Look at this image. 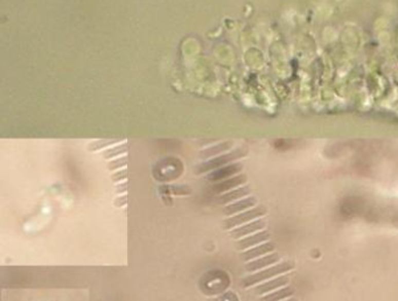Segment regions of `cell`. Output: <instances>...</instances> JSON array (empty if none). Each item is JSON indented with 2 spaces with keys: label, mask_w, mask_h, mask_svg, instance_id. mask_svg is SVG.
<instances>
[{
  "label": "cell",
  "mask_w": 398,
  "mask_h": 301,
  "mask_svg": "<svg viewBox=\"0 0 398 301\" xmlns=\"http://www.w3.org/2000/svg\"><path fill=\"white\" fill-rule=\"evenodd\" d=\"M278 260H279L278 255H276V253H274V255L263 257L262 259H257V260L251 261V263H249L248 265L245 266V269H246V271H249V272H252V271H256V270L265 268V266H267V265L275 264Z\"/></svg>",
  "instance_id": "8fae6325"
},
{
  "label": "cell",
  "mask_w": 398,
  "mask_h": 301,
  "mask_svg": "<svg viewBox=\"0 0 398 301\" xmlns=\"http://www.w3.org/2000/svg\"><path fill=\"white\" fill-rule=\"evenodd\" d=\"M126 144H123V145H119V146H116V147H112L110 149L105 150L104 153H103V157H104L105 159H111L114 157H117V156H120L122 153H126Z\"/></svg>",
  "instance_id": "e0dca14e"
},
{
  "label": "cell",
  "mask_w": 398,
  "mask_h": 301,
  "mask_svg": "<svg viewBox=\"0 0 398 301\" xmlns=\"http://www.w3.org/2000/svg\"><path fill=\"white\" fill-rule=\"evenodd\" d=\"M242 168H243V166H242L241 163H232V165L223 166L221 167V168L215 170L214 172H211L210 174L207 175V180L211 182L222 181V180L229 179L230 176L237 174L239 172L242 171Z\"/></svg>",
  "instance_id": "5b68a950"
},
{
  "label": "cell",
  "mask_w": 398,
  "mask_h": 301,
  "mask_svg": "<svg viewBox=\"0 0 398 301\" xmlns=\"http://www.w3.org/2000/svg\"><path fill=\"white\" fill-rule=\"evenodd\" d=\"M292 293H293V290L291 287H285L283 290H279L275 292V293H271L269 295L264 296V298H262V301H280L285 298H287L290 295H292Z\"/></svg>",
  "instance_id": "2e32d148"
},
{
  "label": "cell",
  "mask_w": 398,
  "mask_h": 301,
  "mask_svg": "<svg viewBox=\"0 0 398 301\" xmlns=\"http://www.w3.org/2000/svg\"><path fill=\"white\" fill-rule=\"evenodd\" d=\"M286 301H297V300H294V299H290V300H286Z\"/></svg>",
  "instance_id": "603a6c76"
},
{
  "label": "cell",
  "mask_w": 398,
  "mask_h": 301,
  "mask_svg": "<svg viewBox=\"0 0 398 301\" xmlns=\"http://www.w3.org/2000/svg\"><path fill=\"white\" fill-rule=\"evenodd\" d=\"M265 214H266L265 208L257 207V208H255V209L249 210V212H245V213H242L240 215H236V216H233L231 218H227V220L223 222V227H224V229H231V228H235L237 225L242 224V223L251 221V220H254V218L261 217V216H263V215H265Z\"/></svg>",
  "instance_id": "277c9868"
},
{
  "label": "cell",
  "mask_w": 398,
  "mask_h": 301,
  "mask_svg": "<svg viewBox=\"0 0 398 301\" xmlns=\"http://www.w3.org/2000/svg\"><path fill=\"white\" fill-rule=\"evenodd\" d=\"M249 193H250V188L248 186L235 189V191L226 193V194H223L222 196H221L220 203H228V202H231L233 200H239V199H241V197L248 195Z\"/></svg>",
  "instance_id": "4fadbf2b"
},
{
  "label": "cell",
  "mask_w": 398,
  "mask_h": 301,
  "mask_svg": "<svg viewBox=\"0 0 398 301\" xmlns=\"http://www.w3.org/2000/svg\"><path fill=\"white\" fill-rule=\"evenodd\" d=\"M126 191H128V182L119 183L116 186V192L118 193V194H125Z\"/></svg>",
  "instance_id": "7402d4cb"
},
{
  "label": "cell",
  "mask_w": 398,
  "mask_h": 301,
  "mask_svg": "<svg viewBox=\"0 0 398 301\" xmlns=\"http://www.w3.org/2000/svg\"><path fill=\"white\" fill-rule=\"evenodd\" d=\"M118 140H97V141H94V143H92L89 145V149L90 150H97V149H101L103 147H105V146H109L111 144H115L117 143Z\"/></svg>",
  "instance_id": "ac0fdd59"
},
{
  "label": "cell",
  "mask_w": 398,
  "mask_h": 301,
  "mask_svg": "<svg viewBox=\"0 0 398 301\" xmlns=\"http://www.w3.org/2000/svg\"><path fill=\"white\" fill-rule=\"evenodd\" d=\"M126 162H128V158L126 157L118 158V159H116V160H112L111 162H109V165H107V168H109L110 171H115V170L122 168V167L126 166Z\"/></svg>",
  "instance_id": "d6986e66"
},
{
  "label": "cell",
  "mask_w": 398,
  "mask_h": 301,
  "mask_svg": "<svg viewBox=\"0 0 398 301\" xmlns=\"http://www.w3.org/2000/svg\"><path fill=\"white\" fill-rule=\"evenodd\" d=\"M255 204H256V199H255V197H248V199L241 200L239 202H236V203L227 205V207L224 208V214L228 215V216H230V215L242 212V210L254 207Z\"/></svg>",
  "instance_id": "ba28073f"
},
{
  "label": "cell",
  "mask_w": 398,
  "mask_h": 301,
  "mask_svg": "<svg viewBox=\"0 0 398 301\" xmlns=\"http://www.w3.org/2000/svg\"><path fill=\"white\" fill-rule=\"evenodd\" d=\"M245 154H246V150L245 149L239 148V149L232 150V152H230V153L223 154V156L216 157L214 159H210V160L202 162L198 166H196L195 173L196 174H202V173H206V172L215 171V170H218V168H221V167L226 166L227 163H230L232 161L237 160V159L243 158Z\"/></svg>",
  "instance_id": "7a4b0ae2"
},
{
  "label": "cell",
  "mask_w": 398,
  "mask_h": 301,
  "mask_svg": "<svg viewBox=\"0 0 398 301\" xmlns=\"http://www.w3.org/2000/svg\"><path fill=\"white\" fill-rule=\"evenodd\" d=\"M269 236H270L269 232H266V231L258 232V234L250 236V237L241 239L240 242L237 243V248H239L240 250H243V249H248L250 247H254V245H257L258 243H262V242H264V240H266L267 238H269Z\"/></svg>",
  "instance_id": "9c48e42d"
},
{
  "label": "cell",
  "mask_w": 398,
  "mask_h": 301,
  "mask_svg": "<svg viewBox=\"0 0 398 301\" xmlns=\"http://www.w3.org/2000/svg\"><path fill=\"white\" fill-rule=\"evenodd\" d=\"M160 193L164 194H174V195H187L190 194V188L187 186H162L160 187Z\"/></svg>",
  "instance_id": "9a60e30c"
},
{
  "label": "cell",
  "mask_w": 398,
  "mask_h": 301,
  "mask_svg": "<svg viewBox=\"0 0 398 301\" xmlns=\"http://www.w3.org/2000/svg\"><path fill=\"white\" fill-rule=\"evenodd\" d=\"M287 283H288V277H286V276L279 277L277 279H274V280L267 281L265 284H262V285L257 286L256 289H255V292H256L257 294H264V293H267V292H270L272 290L278 289V287H280V286H284L285 284H287Z\"/></svg>",
  "instance_id": "30bf717a"
},
{
  "label": "cell",
  "mask_w": 398,
  "mask_h": 301,
  "mask_svg": "<svg viewBox=\"0 0 398 301\" xmlns=\"http://www.w3.org/2000/svg\"><path fill=\"white\" fill-rule=\"evenodd\" d=\"M126 178H128L126 170L116 172V173L112 174V176H111L112 181H115V182H119V181H122V180H126Z\"/></svg>",
  "instance_id": "ffe728a7"
},
{
  "label": "cell",
  "mask_w": 398,
  "mask_h": 301,
  "mask_svg": "<svg viewBox=\"0 0 398 301\" xmlns=\"http://www.w3.org/2000/svg\"><path fill=\"white\" fill-rule=\"evenodd\" d=\"M231 146H232L231 141H224V143L218 144L216 146H213V147H209V148H207L205 150H202L201 154H200V157L202 159H207V158L218 156V154H220V153L226 152V150H228L229 148H230Z\"/></svg>",
  "instance_id": "5bb4252c"
},
{
  "label": "cell",
  "mask_w": 398,
  "mask_h": 301,
  "mask_svg": "<svg viewBox=\"0 0 398 301\" xmlns=\"http://www.w3.org/2000/svg\"><path fill=\"white\" fill-rule=\"evenodd\" d=\"M246 181V176L245 175H236L233 178H229L226 180H222V181H219L218 183H215L213 186V192L215 193H224L226 191H230V189H233L240 184H243Z\"/></svg>",
  "instance_id": "8992f818"
},
{
  "label": "cell",
  "mask_w": 398,
  "mask_h": 301,
  "mask_svg": "<svg viewBox=\"0 0 398 301\" xmlns=\"http://www.w3.org/2000/svg\"><path fill=\"white\" fill-rule=\"evenodd\" d=\"M290 270H292V265L290 264V263H283V264L276 265V266H274V268H270V269H267V270L261 271V272H258L256 274H251V276L246 277L244 280H243V285L245 287L252 286V285H255V284H258V283H261L263 280H265V279H269V278L275 277L276 274L285 273V272H287V271H290Z\"/></svg>",
  "instance_id": "3957f363"
},
{
  "label": "cell",
  "mask_w": 398,
  "mask_h": 301,
  "mask_svg": "<svg viewBox=\"0 0 398 301\" xmlns=\"http://www.w3.org/2000/svg\"><path fill=\"white\" fill-rule=\"evenodd\" d=\"M183 163L179 159L166 158L154 166L153 175L159 181L167 182L179 178L183 173Z\"/></svg>",
  "instance_id": "6da1fadb"
},
{
  "label": "cell",
  "mask_w": 398,
  "mask_h": 301,
  "mask_svg": "<svg viewBox=\"0 0 398 301\" xmlns=\"http://www.w3.org/2000/svg\"><path fill=\"white\" fill-rule=\"evenodd\" d=\"M126 203H128V196L125 195V194L120 195L119 197H117V199L114 202V204L116 205V207H118V208L124 207V205L126 204Z\"/></svg>",
  "instance_id": "44dd1931"
},
{
  "label": "cell",
  "mask_w": 398,
  "mask_h": 301,
  "mask_svg": "<svg viewBox=\"0 0 398 301\" xmlns=\"http://www.w3.org/2000/svg\"><path fill=\"white\" fill-rule=\"evenodd\" d=\"M265 227V222L259 220V221H255L252 223H249V224L246 225H243L241 228H236V229H233L230 235L232 236L233 238H240V237H244V236H246L248 234H251V232L254 231H257V230H261L263 229V228Z\"/></svg>",
  "instance_id": "52a82bcc"
},
{
  "label": "cell",
  "mask_w": 398,
  "mask_h": 301,
  "mask_svg": "<svg viewBox=\"0 0 398 301\" xmlns=\"http://www.w3.org/2000/svg\"><path fill=\"white\" fill-rule=\"evenodd\" d=\"M274 249H275V247L272 243L262 244L257 248L251 249V250L245 251L243 255H242V257H243L244 260H251V259H254V258H256L258 256H262V255H265V253H267V252H271L272 250H274Z\"/></svg>",
  "instance_id": "7c38bea8"
}]
</instances>
